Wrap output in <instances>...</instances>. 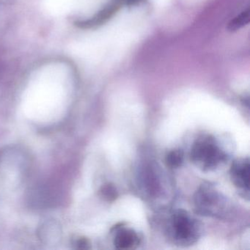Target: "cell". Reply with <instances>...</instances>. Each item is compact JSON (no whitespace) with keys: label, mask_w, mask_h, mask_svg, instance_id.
<instances>
[{"label":"cell","mask_w":250,"mask_h":250,"mask_svg":"<svg viewBox=\"0 0 250 250\" xmlns=\"http://www.w3.org/2000/svg\"><path fill=\"white\" fill-rule=\"evenodd\" d=\"M184 153L179 149L172 150L167 154L165 161L167 165L171 168H178L184 162Z\"/></svg>","instance_id":"52a82bcc"},{"label":"cell","mask_w":250,"mask_h":250,"mask_svg":"<svg viewBox=\"0 0 250 250\" xmlns=\"http://www.w3.org/2000/svg\"><path fill=\"white\" fill-rule=\"evenodd\" d=\"M250 160L241 158L234 161L230 168V177L235 187L243 197H250Z\"/></svg>","instance_id":"277c9868"},{"label":"cell","mask_w":250,"mask_h":250,"mask_svg":"<svg viewBox=\"0 0 250 250\" xmlns=\"http://www.w3.org/2000/svg\"><path fill=\"white\" fill-rule=\"evenodd\" d=\"M196 210L204 216L223 217L229 212V205L225 197L210 184H203L194 196Z\"/></svg>","instance_id":"3957f363"},{"label":"cell","mask_w":250,"mask_h":250,"mask_svg":"<svg viewBox=\"0 0 250 250\" xmlns=\"http://www.w3.org/2000/svg\"><path fill=\"white\" fill-rule=\"evenodd\" d=\"M102 194L104 196L105 198L111 200V199L115 198L116 191H115V188L113 187L107 185L106 187H104L103 190H102Z\"/></svg>","instance_id":"ba28073f"},{"label":"cell","mask_w":250,"mask_h":250,"mask_svg":"<svg viewBox=\"0 0 250 250\" xmlns=\"http://www.w3.org/2000/svg\"><path fill=\"white\" fill-rule=\"evenodd\" d=\"M168 238L175 245L187 247L195 244L200 237L201 227L198 221L184 210L171 214L166 225Z\"/></svg>","instance_id":"6da1fadb"},{"label":"cell","mask_w":250,"mask_h":250,"mask_svg":"<svg viewBox=\"0 0 250 250\" xmlns=\"http://www.w3.org/2000/svg\"><path fill=\"white\" fill-rule=\"evenodd\" d=\"M191 160L202 170H213L226 161L227 153L216 138L204 135L196 140L191 146Z\"/></svg>","instance_id":"7a4b0ae2"},{"label":"cell","mask_w":250,"mask_h":250,"mask_svg":"<svg viewBox=\"0 0 250 250\" xmlns=\"http://www.w3.org/2000/svg\"><path fill=\"white\" fill-rule=\"evenodd\" d=\"M250 22V10L243 11L240 15L235 17L229 22L228 29L231 32H235L244 27Z\"/></svg>","instance_id":"8992f818"},{"label":"cell","mask_w":250,"mask_h":250,"mask_svg":"<svg viewBox=\"0 0 250 250\" xmlns=\"http://www.w3.org/2000/svg\"><path fill=\"white\" fill-rule=\"evenodd\" d=\"M14 0H0V4H8L12 2Z\"/></svg>","instance_id":"9c48e42d"},{"label":"cell","mask_w":250,"mask_h":250,"mask_svg":"<svg viewBox=\"0 0 250 250\" xmlns=\"http://www.w3.org/2000/svg\"><path fill=\"white\" fill-rule=\"evenodd\" d=\"M113 244L119 250H132L140 245V235L134 229L124 225H116L112 229Z\"/></svg>","instance_id":"5b68a950"}]
</instances>
